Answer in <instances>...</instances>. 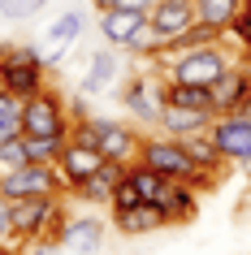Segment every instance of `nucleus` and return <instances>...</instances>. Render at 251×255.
Instances as JSON below:
<instances>
[{
	"label": "nucleus",
	"instance_id": "nucleus-1",
	"mask_svg": "<svg viewBox=\"0 0 251 255\" xmlns=\"http://www.w3.org/2000/svg\"><path fill=\"white\" fill-rule=\"evenodd\" d=\"M9 216H13V242L30 247V242H52L61 247V225H65V203L61 195H39V199H9Z\"/></svg>",
	"mask_w": 251,
	"mask_h": 255
},
{
	"label": "nucleus",
	"instance_id": "nucleus-2",
	"mask_svg": "<svg viewBox=\"0 0 251 255\" xmlns=\"http://www.w3.org/2000/svg\"><path fill=\"white\" fill-rule=\"evenodd\" d=\"M78 143H91L104 160H117V164H134L139 160V143H143V130H134L117 117H82L74 121V134Z\"/></svg>",
	"mask_w": 251,
	"mask_h": 255
},
{
	"label": "nucleus",
	"instance_id": "nucleus-3",
	"mask_svg": "<svg viewBox=\"0 0 251 255\" xmlns=\"http://www.w3.org/2000/svg\"><path fill=\"white\" fill-rule=\"evenodd\" d=\"M234 65V52L225 39H212V43H199V48H186V52H173L165 61V78L169 82H195V87H212L225 69Z\"/></svg>",
	"mask_w": 251,
	"mask_h": 255
},
{
	"label": "nucleus",
	"instance_id": "nucleus-4",
	"mask_svg": "<svg viewBox=\"0 0 251 255\" xmlns=\"http://www.w3.org/2000/svg\"><path fill=\"white\" fill-rule=\"evenodd\" d=\"M139 164H147L152 173L169 177V182H195L199 190L208 186V177L199 173V164L191 160V151H186L182 138L173 134H143V143H139Z\"/></svg>",
	"mask_w": 251,
	"mask_h": 255
},
{
	"label": "nucleus",
	"instance_id": "nucleus-5",
	"mask_svg": "<svg viewBox=\"0 0 251 255\" xmlns=\"http://www.w3.org/2000/svg\"><path fill=\"white\" fill-rule=\"evenodd\" d=\"M195 22H199L195 17V0H156V4L147 9V43H143L139 56H147V61L169 56V48L182 39Z\"/></svg>",
	"mask_w": 251,
	"mask_h": 255
},
{
	"label": "nucleus",
	"instance_id": "nucleus-6",
	"mask_svg": "<svg viewBox=\"0 0 251 255\" xmlns=\"http://www.w3.org/2000/svg\"><path fill=\"white\" fill-rule=\"evenodd\" d=\"M22 134H26V138L69 143V134H74V117H69V104L56 95L52 82H48L43 91H35L26 104H22Z\"/></svg>",
	"mask_w": 251,
	"mask_h": 255
},
{
	"label": "nucleus",
	"instance_id": "nucleus-7",
	"mask_svg": "<svg viewBox=\"0 0 251 255\" xmlns=\"http://www.w3.org/2000/svg\"><path fill=\"white\" fill-rule=\"evenodd\" d=\"M0 87H9L22 100L48 87V61L35 43H4L0 48Z\"/></svg>",
	"mask_w": 251,
	"mask_h": 255
},
{
	"label": "nucleus",
	"instance_id": "nucleus-8",
	"mask_svg": "<svg viewBox=\"0 0 251 255\" xmlns=\"http://www.w3.org/2000/svg\"><path fill=\"white\" fill-rule=\"evenodd\" d=\"M0 195L4 199H39V195H69L56 164H43V160H30L13 173H0Z\"/></svg>",
	"mask_w": 251,
	"mask_h": 255
},
{
	"label": "nucleus",
	"instance_id": "nucleus-9",
	"mask_svg": "<svg viewBox=\"0 0 251 255\" xmlns=\"http://www.w3.org/2000/svg\"><path fill=\"white\" fill-rule=\"evenodd\" d=\"M208 138L217 143V151L225 156V164H243V169H251V108L212 117Z\"/></svg>",
	"mask_w": 251,
	"mask_h": 255
},
{
	"label": "nucleus",
	"instance_id": "nucleus-10",
	"mask_svg": "<svg viewBox=\"0 0 251 255\" xmlns=\"http://www.w3.org/2000/svg\"><path fill=\"white\" fill-rule=\"evenodd\" d=\"M95 30H100V39H104L108 48L143 52V43H147V13H139V9H100Z\"/></svg>",
	"mask_w": 251,
	"mask_h": 255
},
{
	"label": "nucleus",
	"instance_id": "nucleus-11",
	"mask_svg": "<svg viewBox=\"0 0 251 255\" xmlns=\"http://www.w3.org/2000/svg\"><path fill=\"white\" fill-rule=\"evenodd\" d=\"M160 87H165V74H134V78L121 87V104H126V113H130L139 126H156L160 121V113H165Z\"/></svg>",
	"mask_w": 251,
	"mask_h": 255
},
{
	"label": "nucleus",
	"instance_id": "nucleus-12",
	"mask_svg": "<svg viewBox=\"0 0 251 255\" xmlns=\"http://www.w3.org/2000/svg\"><path fill=\"white\" fill-rule=\"evenodd\" d=\"M199 195H204V190H199L195 182H169V177H165V186L156 190L152 208L165 216V225H191L199 216Z\"/></svg>",
	"mask_w": 251,
	"mask_h": 255
},
{
	"label": "nucleus",
	"instance_id": "nucleus-13",
	"mask_svg": "<svg viewBox=\"0 0 251 255\" xmlns=\"http://www.w3.org/2000/svg\"><path fill=\"white\" fill-rule=\"evenodd\" d=\"M52 164H56V173H61V182H65V190L74 195V190H78L82 182H87V177H95L108 160L91 147V143H78V138H69V143L61 147V156H56Z\"/></svg>",
	"mask_w": 251,
	"mask_h": 255
},
{
	"label": "nucleus",
	"instance_id": "nucleus-14",
	"mask_svg": "<svg viewBox=\"0 0 251 255\" xmlns=\"http://www.w3.org/2000/svg\"><path fill=\"white\" fill-rule=\"evenodd\" d=\"M104 238H108V225L95 212H69L61 225V251L69 255H100Z\"/></svg>",
	"mask_w": 251,
	"mask_h": 255
},
{
	"label": "nucleus",
	"instance_id": "nucleus-15",
	"mask_svg": "<svg viewBox=\"0 0 251 255\" xmlns=\"http://www.w3.org/2000/svg\"><path fill=\"white\" fill-rule=\"evenodd\" d=\"M251 108V69L247 65H230L221 78L212 82V113H243Z\"/></svg>",
	"mask_w": 251,
	"mask_h": 255
},
{
	"label": "nucleus",
	"instance_id": "nucleus-16",
	"mask_svg": "<svg viewBox=\"0 0 251 255\" xmlns=\"http://www.w3.org/2000/svg\"><path fill=\"white\" fill-rule=\"evenodd\" d=\"M108 225L117 229L121 238H147L165 229V216L152 203H134V208H108Z\"/></svg>",
	"mask_w": 251,
	"mask_h": 255
},
{
	"label": "nucleus",
	"instance_id": "nucleus-17",
	"mask_svg": "<svg viewBox=\"0 0 251 255\" xmlns=\"http://www.w3.org/2000/svg\"><path fill=\"white\" fill-rule=\"evenodd\" d=\"M212 117L217 113H191V108H165L156 121L160 134H173V138H186V134H204L212 126Z\"/></svg>",
	"mask_w": 251,
	"mask_h": 255
},
{
	"label": "nucleus",
	"instance_id": "nucleus-18",
	"mask_svg": "<svg viewBox=\"0 0 251 255\" xmlns=\"http://www.w3.org/2000/svg\"><path fill=\"white\" fill-rule=\"evenodd\" d=\"M165 108H191V113H212V87H195V82H169L160 87Z\"/></svg>",
	"mask_w": 251,
	"mask_h": 255
},
{
	"label": "nucleus",
	"instance_id": "nucleus-19",
	"mask_svg": "<svg viewBox=\"0 0 251 255\" xmlns=\"http://www.w3.org/2000/svg\"><path fill=\"white\" fill-rule=\"evenodd\" d=\"M121 177H126V164L108 160V164H104V169H100L95 177H87V182H82V186L74 190V199H82V203H108Z\"/></svg>",
	"mask_w": 251,
	"mask_h": 255
},
{
	"label": "nucleus",
	"instance_id": "nucleus-20",
	"mask_svg": "<svg viewBox=\"0 0 251 255\" xmlns=\"http://www.w3.org/2000/svg\"><path fill=\"white\" fill-rule=\"evenodd\" d=\"M117 48H95L91 52V65H87V74H82V95H100L108 87V82L117 78Z\"/></svg>",
	"mask_w": 251,
	"mask_h": 255
},
{
	"label": "nucleus",
	"instance_id": "nucleus-21",
	"mask_svg": "<svg viewBox=\"0 0 251 255\" xmlns=\"http://www.w3.org/2000/svg\"><path fill=\"white\" fill-rule=\"evenodd\" d=\"M238 9H243V0H195V17H199V26L217 30V35H230V26H234Z\"/></svg>",
	"mask_w": 251,
	"mask_h": 255
},
{
	"label": "nucleus",
	"instance_id": "nucleus-22",
	"mask_svg": "<svg viewBox=\"0 0 251 255\" xmlns=\"http://www.w3.org/2000/svg\"><path fill=\"white\" fill-rule=\"evenodd\" d=\"M82 30H87V13H82V9H65V13H56V22L48 26V43L61 48V52H69V48L78 43Z\"/></svg>",
	"mask_w": 251,
	"mask_h": 255
},
{
	"label": "nucleus",
	"instance_id": "nucleus-23",
	"mask_svg": "<svg viewBox=\"0 0 251 255\" xmlns=\"http://www.w3.org/2000/svg\"><path fill=\"white\" fill-rule=\"evenodd\" d=\"M22 95H13L9 87H0V143L22 134Z\"/></svg>",
	"mask_w": 251,
	"mask_h": 255
},
{
	"label": "nucleus",
	"instance_id": "nucleus-24",
	"mask_svg": "<svg viewBox=\"0 0 251 255\" xmlns=\"http://www.w3.org/2000/svg\"><path fill=\"white\" fill-rule=\"evenodd\" d=\"M22 164H30L26 134H17V138H4V143H0V173H13V169H22Z\"/></svg>",
	"mask_w": 251,
	"mask_h": 255
},
{
	"label": "nucleus",
	"instance_id": "nucleus-25",
	"mask_svg": "<svg viewBox=\"0 0 251 255\" xmlns=\"http://www.w3.org/2000/svg\"><path fill=\"white\" fill-rule=\"evenodd\" d=\"M35 13H43V0H0V17L9 22H30Z\"/></svg>",
	"mask_w": 251,
	"mask_h": 255
},
{
	"label": "nucleus",
	"instance_id": "nucleus-26",
	"mask_svg": "<svg viewBox=\"0 0 251 255\" xmlns=\"http://www.w3.org/2000/svg\"><path fill=\"white\" fill-rule=\"evenodd\" d=\"M230 35L238 39V48H247L251 52V0H243V9H238L234 26H230Z\"/></svg>",
	"mask_w": 251,
	"mask_h": 255
},
{
	"label": "nucleus",
	"instance_id": "nucleus-27",
	"mask_svg": "<svg viewBox=\"0 0 251 255\" xmlns=\"http://www.w3.org/2000/svg\"><path fill=\"white\" fill-rule=\"evenodd\" d=\"M134 203H143V199H139V190H134L130 177H121L117 190H113V199H108V208H134Z\"/></svg>",
	"mask_w": 251,
	"mask_h": 255
},
{
	"label": "nucleus",
	"instance_id": "nucleus-28",
	"mask_svg": "<svg viewBox=\"0 0 251 255\" xmlns=\"http://www.w3.org/2000/svg\"><path fill=\"white\" fill-rule=\"evenodd\" d=\"M0 242H13V216H9V199L0 195Z\"/></svg>",
	"mask_w": 251,
	"mask_h": 255
},
{
	"label": "nucleus",
	"instance_id": "nucleus-29",
	"mask_svg": "<svg viewBox=\"0 0 251 255\" xmlns=\"http://www.w3.org/2000/svg\"><path fill=\"white\" fill-rule=\"evenodd\" d=\"M152 4H156V0H117V4H113V9H139V13H147V9H152Z\"/></svg>",
	"mask_w": 251,
	"mask_h": 255
},
{
	"label": "nucleus",
	"instance_id": "nucleus-30",
	"mask_svg": "<svg viewBox=\"0 0 251 255\" xmlns=\"http://www.w3.org/2000/svg\"><path fill=\"white\" fill-rule=\"evenodd\" d=\"M0 255H17V242H0Z\"/></svg>",
	"mask_w": 251,
	"mask_h": 255
},
{
	"label": "nucleus",
	"instance_id": "nucleus-31",
	"mask_svg": "<svg viewBox=\"0 0 251 255\" xmlns=\"http://www.w3.org/2000/svg\"><path fill=\"white\" fill-rule=\"evenodd\" d=\"M91 4H95V13H100V9H113L117 0H91Z\"/></svg>",
	"mask_w": 251,
	"mask_h": 255
}]
</instances>
